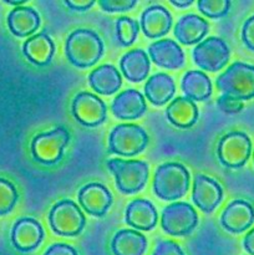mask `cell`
<instances>
[{
    "label": "cell",
    "instance_id": "6da1fadb",
    "mask_svg": "<svg viewBox=\"0 0 254 255\" xmlns=\"http://www.w3.org/2000/svg\"><path fill=\"white\" fill-rule=\"evenodd\" d=\"M65 54L74 66L86 69L94 66L101 59L104 42L94 30H74L65 42Z\"/></svg>",
    "mask_w": 254,
    "mask_h": 255
},
{
    "label": "cell",
    "instance_id": "7a4b0ae2",
    "mask_svg": "<svg viewBox=\"0 0 254 255\" xmlns=\"http://www.w3.org/2000/svg\"><path fill=\"white\" fill-rule=\"evenodd\" d=\"M189 188V172L183 164L167 162L154 173L153 191L159 199L176 201L182 198Z\"/></svg>",
    "mask_w": 254,
    "mask_h": 255
},
{
    "label": "cell",
    "instance_id": "3957f363",
    "mask_svg": "<svg viewBox=\"0 0 254 255\" xmlns=\"http://www.w3.org/2000/svg\"><path fill=\"white\" fill-rule=\"evenodd\" d=\"M217 89L223 95L241 101L254 97V66L237 61L232 64L216 81Z\"/></svg>",
    "mask_w": 254,
    "mask_h": 255
},
{
    "label": "cell",
    "instance_id": "277c9868",
    "mask_svg": "<svg viewBox=\"0 0 254 255\" xmlns=\"http://www.w3.org/2000/svg\"><path fill=\"white\" fill-rule=\"evenodd\" d=\"M107 168L114 174L119 191L124 194L137 193L148 179V164L143 161L112 158L107 161Z\"/></svg>",
    "mask_w": 254,
    "mask_h": 255
},
{
    "label": "cell",
    "instance_id": "5b68a950",
    "mask_svg": "<svg viewBox=\"0 0 254 255\" xmlns=\"http://www.w3.org/2000/svg\"><path fill=\"white\" fill-rule=\"evenodd\" d=\"M70 142V132L65 127L36 134L31 141V154L42 164H55L62 158L65 147Z\"/></svg>",
    "mask_w": 254,
    "mask_h": 255
},
{
    "label": "cell",
    "instance_id": "8992f818",
    "mask_svg": "<svg viewBox=\"0 0 254 255\" xmlns=\"http://www.w3.org/2000/svg\"><path fill=\"white\" fill-rule=\"evenodd\" d=\"M49 223L57 236L76 237L85 228L86 218L75 202L62 199L50 209Z\"/></svg>",
    "mask_w": 254,
    "mask_h": 255
},
{
    "label": "cell",
    "instance_id": "52a82bcc",
    "mask_svg": "<svg viewBox=\"0 0 254 255\" xmlns=\"http://www.w3.org/2000/svg\"><path fill=\"white\" fill-rule=\"evenodd\" d=\"M148 134L133 124L117 125L109 137V152L120 156H136L148 144Z\"/></svg>",
    "mask_w": 254,
    "mask_h": 255
},
{
    "label": "cell",
    "instance_id": "ba28073f",
    "mask_svg": "<svg viewBox=\"0 0 254 255\" xmlns=\"http://www.w3.org/2000/svg\"><path fill=\"white\" fill-rule=\"evenodd\" d=\"M252 142L244 132L233 131L224 134L217 146L218 159L228 168H241L251 157Z\"/></svg>",
    "mask_w": 254,
    "mask_h": 255
},
{
    "label": "cell",
    "instance_id": "9c48e42d",
    "mask_svg": "<svg viewBox=\"0 0 254 255\" xmlns=\"http://www.w3.org/2000/svg\"><path fill=\"white\" fill-rule=\"evenodd\" d=\"M198 224V216L193 207L184 202H177L162 212L161 226L167 234L183 237L191 233Z\"/></svg>",
    "mask_w": 254,
    "mask_h": 255
},
{
    "label": "cell",
    "instance_id": "30bf717a",
    "mask_svg": "<svg viewBox=\"0 0 254 255\" xmlns=\"http://www.w3.org/2000/svg\"><path fill=\"white\" fill-rule=\"evenodd\" d=\"M194 64L202 70L207 71H218L223 69L229 60L231 50L221 37L211 36L197 44L193 49Z\"/></svg>",
    "mask_w": 254,
    "mask_h": 255
},
{
    "label": "cell",
    "instance_id": "8fae6325",
    "mask_svg": "<svg viewBox=\"0 0 254 255\" xmlns=\"http://www.w3.org/2000/svg\"><path fill=\"white\" fill-rule=\"evenodd\" d=\"M72 115L77 122L86 127L104 124L107 116L105 102L91 92H80L72 101Z\"/></svg>",
    "mask_w": 254,
    "mask_h": 255
},
{
    "label": "cell",
    "instance_id": "7c38bea8",
    "mask_svg": "<svg viewBox=\"0 0 254 255\" xmlns=\"http://www.w3.org/2000/svg\"><path fill=\"white\" fill-rule=\"evenodd\" d=\"M10 238L15 249L22 253H27L36 249L41 244L44 239V229L36 219L25 217L15 222Z\"/></svg>",
    "mask_w": 254,
    "mask_h": 255
},
{
    "label": "cell",
    "instance_id": "4fadbf2b",
    "mask_svg": "<svg viewBox=\"0 0 254 255\" xmlns=\"http://www.w3.org/2000/svg\"><path fill=\"white\" fill-rule=\"evenodd\" d=\"M223 198V189L216 179L204 174H197L193 182L192 199L204 213L213 212Z\"/></svg>",
    "mask_w": 254,
    "mask_h": 255
},
{
    "label": "cell",
    "instance_id": "5bb4252c",
    "mask_svg": "<svg viewBox=\"0 0 254 255\" xmlns=\"http://www.w3.org/2000/svg\"><path fill=\"white\" fill-rule=\"evenodd\" d=\"M82 209L94 217H104L112 204V194L101 183H89L82 187L77 194Z\"/></svg>",
    "mask_w": 254,
    "mask_h": 255
},
{
    "label": "cell",
    "instance_id": "9a60e30c",
    "mask_svg": "<svg viewBox=\"0 0 254 255\" xmlns=\"http://www.w3.org/2000/svg\"><path fill=\"white\" fill-rule=\"evenodd\" d=\"M254 223V208L243 199L231 202L221 216V224L231 233H242Z\"/></svg>",
    "mask_w": 254,
    "mask_h": 255
},
{
    "label": "cell",
    "instance_id": "2e32d148",
    "mask_svg": "<svg viewBox=\"0 0 254 255\" xmlns=\"http://www.w3.org/2000/svg\"><path fill=\"white\" fill-rule=\"evenodd\" d=\"M112 114L120 120H136L143 116L147 110L143 95L133 89L117 95L111 105Z\"/></svg>",
    "mask_w": 254,
    "mask_h": 255
},
{
    "label": "cell",
    "instance_id": "e0dca14e",
    "mask_svg": "<svg viewBox=\"0 0 254 255\" xmlns=\"http://www.w3.org/2000/svg\"><path fill=\"white\" fill-rule=\"evenodd\" d=\"M148 55L157 66L164 69H179L184 64V54L173 40H157L148 46Z\"/></svg>",
    "mask_w": 254,
    "mask_h": 255
},
{
    "label": "cell",
    "instance_id": "ac0fdd59",
    "mask_svg": "<svg viewBox=\"0 0 254 255\" xmlns=\"http://www.w3.org/2000/svg\"><path fill=\"white\" fill-rule=\"evenodd\" d=\"M139 25L149 39H157L169 31L172 26V15L162 5H151L142 12Z\"/></svg>",
    "mask_w": 254,
    "mask_h": 255
},
{
    "label": "cell",
    "instance_id": "d6986e66",
    "mask_svg": "<svg viewBox=\"0 0 254 255\" xmlns=\"http://www.w3.org/2000/svg\"><path fill=\"white\" fill-rule=\"evenodd\" d=\"M158 219V213L153 204L143 198L133 199L127 206L125 221L129 227L139 231H151Z\"/></svg>",
    "mask_w": 254,
    "mask_h": 255
},
{
    "label": "cell",
    "instance_id": "ffe728a7",
    "mask_svg": "<svg viewBox=\"0 0 254 255\" xmlns=\"http://www.w3.org/2000/svg\"><path fill=\"white\" fill-rule=\"evenodd\" d=\"M7 26L17 37H26L34 34L40 26V15L29 6H16L7 14Z\"/></svg>",
    "mask_w": 254,
    "mask_h": 255
},
{
    "label": "cell",
    "instance_id": "44dd1931",
    "mask_svg": "<svg viewBox=\"0 0 254 255\" xmlns=\"http://www.w3.org/2000/svg\"><path fill=\"white\" fill-rule=\"evenodd\" d=\"M208 31L209 25L207 20L196 14L183 15L174 26V36L183 45L201 42Z\"/></svg>",
    "mask_w": 254,
    "mask_h": 255
},
{
    "label": "cell",
    "instance_id": "7402d4cb",
    "mask_svg": "<svg viewBox=\"0 0 254 255\" xmlns=\"http://www.w3.org/2000/svg\"><path fill=\"white\" fill-rule=\"evenodd\" d=\"M25 57L37 66L50 64L55 52V45L51 37L45 32L29 37L22 45Z\"/></svg>",
    "mask_w": 254,
    "mask_h": 255
},
{
    "label": "cell",
    "instance_id": "603a6c76",
    "mask_svg": "<svg viewBox=\"0 0 254 255\" xmlns=\"http://www.w3.org/2000/svg\"><path fill=\"white\" fill-rule=\"evenodd\" d=\"M166 116L172 125L186 129L196 124L199 112L194 101L187 97H177L167 107Z\"/></svg>",
    "mask_w": 254,
    "mask_h": 255
},
{
    "label": "cell",
    "instance_id": "cb8c5ba5",
    "mask_svg": "<svg viewBox=\"0 0 254 255\" xmlns=\"http://www.w3.org/2000/svg\"><path fill=\"white\" fill-rule=\"evenodd\" d=\"M176 85L169 75L158 72L147 80L144 85V95L154 106H163L173 97Z\"/></svg>",
    "mask_w": 254,
    "mask_h": 255
},
{
    "label": "cell",
    "instance_id": "d4e9b609",
    "mask_svg": "<svg viewBox=\"0 0 254 255\" xmlns=\"http://www.w3.org/2000/svg\"><path fill=\"white\" fill-rule=\"evenodd\" d=\"M149 59L141 49H134L126 52L120 60V69L122 74L131 82H141L149 72Z\"/></svg>",
    "mask_w": 254,
    "mask_h": 255
},
{
    "label": "cell",
    "instance_id": "484cf974",
    "mask_svg": "<svg viewBox=\"0 0 254 255\" xmlns=\"http://www.w3.org/2000/svg\"><path fill=\"white\" fill-rule=\"evenodd\" d=\"M146 249V237L132 229H122L117 232L111 242V251L114 255H143Z\"/></svg>",
    "mask_w": 254,
    "mask_h": 255
},
{
    "label": "cell",
    "instance_id": "4316f807",
    "mask_svg": "<svg viewBox=\"0 0 254 255\" xmlns=\"http://www.w3.org/2000/svg\"><path fill=\"white\" fill-rule=\"evenodd\" d=\"M89 84L100 95L115 94L122 85V77L114 65H102L89 75Z\"/></svg>",
    "mask_w": 254,
    "mask_h": 255
},
{
    "label": "cell",
    "instance_id": "83f0119b",
    "mask_svg": "<svg viewBox=\"0 0 254 255\" xmlns=\"http://www.w3.org/2000/svg\"><path fill=\"white\" fill-rule=\"evenodd\" d=\"M182 91L192 101H204L212 95V82L202 71H188L181 82Z\"/></svg>",
    "mask_w": 254,
    "mask_h": 255
},
{
    "label": "cell",
    "instance_id": "f1b7e54d",
    "mask_svg": "<svg viewBox=\"0 0 254 255\" xmlns=\"http://www.w3.org/2000/svg\"><path fill=\"white\" fill-rule=\"evenodd\" d=\"M139 31V24L136 20L127 16H121L116 20V36L124 46H129L137 39Z\"/></svg>",
    "mask_w": 254,
    "mask_h": 255
},
{
    "label": "cell",
    "instance_id": "f546056e",
    "mask_svg": "<svg viewBox=\"0 0 254 255\" xmlns=\"http://www.w3.org/2000/svg\"><path fill=\"white\" fill-rule=\"evenodd\" d=\"M17 191L14 184L5 178H0V216L11 212L16 204Z\"/></svg>",
    "mask_w": 254,
    "mask_h": 255
},
{
    "label": "cell",
    "instance_id": "4dcf8cb0",
    "mask_svg": "<svg viewBox=\"0 0 254 255\" xmlns=\"http://www.w3.org/2000/svg\"><path fill=\"white\" fill-rule=\"evenodd\" d=\"M232 2L229 0H199L197 2L199 11L212 19H218L228 14Z\"/></svg>",
    "mask_w": 254,
    "mask_h": 255
},
{
    "label": "cell",
    "instance_id": "1f68e13d",
    "mask_svg": "<svg viewBox=\"0 0 254 255\" xmlns=\"http://www.w3.org/2000/svg\"><path fill=\"white\" fill-rule=\"evenodd\" d=\"M137 4L136 0H100L99 5L104 11H127Z\"/></svg>",
    "mask_w": 254,
    "mask_h": 255
},
{
    "label": "cell",
    "instance_id": "d6a6232c",
    "mask_svg": "<svg viewBox=\"0 0 254 255\" xmlns=\"http://www.w3.org/2000/svg\"><path fill=\"white\" fill-rule=\"evenodd\" d=\"M217 105H218L219 110L223 111L224 114H238L244 107L243 101L234 99V97L227 96V95H222L221 97H218Z\"/></svg>",
    "mask_w": 254,
    "mask_h": 255
},
{
    "label": "cell",
    "instance_id": "836d02e7",
    "mask_svg": "<svg viewBox=\"0 0 254 255\" xmlns=\"http://www.w3.org/2000/svg\"><path fill=\"white\" fill-rule=\"evenodd\" d=\"M152 255H184L181 247L172 241H159Z\"/></svg>",
    "mask_w": 254,
    "mask_h": 255
},
{
    "label": "cell",
    "instance_id": "e575fe53",
    "mask_svg": "<svg viewBox=\"0 0 254 255\" xmlns=\"http://www.w3.org/2000/svg\"><path fill=\"white\" fill-rule=\"evenodd\" d=\"M242 40L247 47L254 50V15L246 20L242 27Z\"/></svg>",
    "mask_w": 254,
    "mask_h": 255
},
{
    "label": "cell",
    "instance_id": "d590c367",
    "mask_svg": "<svg viewBox=\"0 0 254 255\" xmlns=\"http://www.w3.org/2000/svg\"><path fill=\"white\" fill-rule=\"evenodd\" d=\"M44 255H79L76 249L64 243H55L46 249Z\"/></svg>",
    "mask_w": 254,
    "mask_h": 255
},
{
    "label": "cell",
    "instance_id": "8d00e7d4",
    "mask_svg": "<svg viewBox=\"0 0 254 255\" xmlns=\"http://www.w3.org/2000/svg\"><path fill=\"white\" fill-rule=\"evenodd\" d=\"M64 4L71 10H75V11H86L90 7L94 6L95 1L94 0H80V1H77V0H65Z\"/></svg>",
    "mask_w": 254,
    "mask_h": 255
},
{
    "label": "cell",
    "instance_id": "74e56055",
    "mask_svg": "<svg viewBox=\"0 0 254 255\" xmlns=\"http://www.w3.org/2000/svg\"><path fill=\"white\" fill-rule=\"evenodd\" d=\"M243 246L244 249H246L249 254L254 255V228L251 229V231L247 233V236L244 237Z\"/></svg>",
    "mask_w": 254,
    "mask_h": 255
},
{
    "label": "cell",
    "instance_id": "f35d334b",
    "mask_svg": "<svg viewBox=\"0 0 254 255\" xmlns=\"http://www.w3.org/2000/svg\"><path fill=\"white\" fill-rule=\"evenodd\" d=\"M169 2L174 5V6L183 9V7H187L193 4V0H169Z\"/></svg>",
    "mask_w": 254,
    "mask_h": 255
},
{
    "label": "cell",
    "instance_id": "ab89813d",
    "mask_svg": "<svg viewBox=\"0 0 254 255\" xmlns=\"http://www.w3.org/2000/svg\"><path fill=\"white\" fill-rule=\"evenodd\" d=\"M25 1H26V0H4V2H6V4L15 5V6H20V5L24 4Z\"/></svg>",
    "mask_w": 254,
    "mask_h": 255
}]
</instances>
